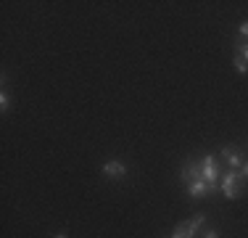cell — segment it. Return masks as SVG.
<instances>
[{
  "label": "cell",
  "mask_w": 248,
  "mask_h": 238,
  "mask_svg": "<svg viewBox=\"0 0 248 238\" xmlns=\"http://www.w3.org/2000/svg\"><path fill=\"white\" fill-rule=\"evenodd\" d=\"M235 53H238V56H243L246 61H248V40H243V43H235Z\"/></svg>",
  "instance_id": "9c48e42d"
},
{
  "label": "cell",
  "mask_w": 248,
  "mask_h": 238,
  "mask_svg": "<svg viewBox=\"0 0 248 238\" xmlns=\"http://www.w3.org/2000/svg\"><path fill=\"white\" fill-rule=\"evenodd\" d=\"M222 156H224V162L230 164V170H240V164L246 162V156H243V151H240L238 146H224L222 148Z\"/></svg>",
  "instance_id": "3957f363"
},
{
  "label": "cell",
  "mask_w": 248,
  "mask_h": 238,
  "mask_svg": "<svg viewBox=\"0 0 248 238\" xmlns=\"http://www.w3.org/2000/svg\"><path fill=\"white\" fill-rule=\"evenodd\" d=\"M8 103H11V98H8V93H0V109H3V111H8Z\"/></svg>",
  "instance_id": "8fae6325"
},
{
  "label": "cell",
  "mask_w": 248,
  "mask_h": 238,
  "mask_svg": "<svg viewBox=\"0 0 248 238\" xmlns=\"http://www.w3.org/2000/svg\"><path fill=\"white\" fill-rule=\"evenodd\" d=\"M201 170H203V180L211 186V190H217V183H219L222 170L217 167V162H214V156H211V153H206V156L201 159Z\"/></svg>",
  "instance_id": "7a4b0ae2"
},
{
  "label": "cell",
  "mask_w": 248,
  "mask_h": 238,
  "mask_svg": "<svg viewBox=\"0 0 248 238\" xmlns=\"http://www.w3.org/2000/svg\"><path fill=\"white\" fill-rule=\"evenodd\" d=\"M238 175H240V177H243V180H248V159H246V162H243V164H240V170H238Z\"/></svg>",
  "instance_id": "7c38bea8"
},
{
  "label": "cell",
  "mask_w": 248,
  "mask_h": 238,
  "mask_svg": "<svg viewBox=\"0 0 248 238\" xmlns=\"http://www.w3.org/2000/svg\"><path fill=\"white\" fill-rule=\"evenodd\" d=\"M232 67H235V71H238V74H248V61H246L243 56H238V53L232 56Z\"/></svg>",
  "instance_id": "52a82bcc"
},
{
  "label": "cell",
  "mask_w": 248,
  "mask_h": 238,
  "mask_svg": "<svg viewBox=\"0 0 248 238\" xmlns=\"http://www.w3.org/2000/svg\"><path fill=\"white\" fill-rule=\"evenodd\" d=\"M103 175L108 177V180H122V177L127 175V167L122 162H116V159H111V162L103 164Z\"/></svg>",
  "instance_id": "277c9868"
},
{
  "label": "cell",
  "mask_w": 248,
  "mask_h": 238,
  "mask_svg": "<svg viewBox=\"0 0 248 238\" xmlns=\"http://www.w3.org/2000/svg\"><path fill=\"white\" fill-rule=\"evenodd\" d=\"M201 238H222L217 228H209V230H201Z\"/></svg>",
  "instance_id": "30bf717a"
},
{
  "label": "cell",
  "mask_w": 248,
  "mask_h": 238,
  "mask_svg": "<svg viewBox=\"0 0 248 238\" xmlns=\"http://www.w3.org/2000/svg\"><path fill=\"white\" fill-rule=\"evenodd\" d=\"M209 193H214V190H211V186L203 180V177L187 183V196H193V199H201V196H209Z\"/></svg>",
  "instance_id": "5b68a950"
},
{
  "label": "cell",
  "mask_w": 248,
  "mask_h": 238,
  "mask_svg": "<svg viewBox=\"0 0 248 238\" xmlns=\"http://www.w3.org/2000/svg\"><path fill=\"white\" fill-rule=\"evenodd\" d=\"M238 32H240V37H248V21L240 24V27H238Z\"/></svg>",
  "instance_id": "4fadbf2b"
},
{
  "label": "cell",
  "mask_w": 248,
  "mask_h": 238,
  "mask_svg": "<svg viewBox=\"0 0 248 238\" xmlns=\"http://www.w3.org/2000/svg\"><path fill=\"white\" fill-rule=\"evenodd\" d=\"M53 238H66V236H63V233H58V236H53Z\"/></svg>",
  "instance_id": "5bb4252c"
},
{
  "label": "cell",
  "mask_w": 248,
  "mask_h": 238,
  "mask_svg": "<svg viewBox=\"0 0 248 238\" xmlns=\"http://www.w3.org/2000/svg\"><path fill=\"white\" fill-rule=\"evenodd\" d=\"M203 222H206V214H203V212H198V214H193V217H190V220H187V230H190V233H193V236H196V233H198V230H201V228H203Z\"/></svg>",
  "instance_id": "8992f818"
},
{
  "label": "cell",
  "mask_w": 248,
  "mask_h": 238,
  "mask_svg": "<svg viewBox=\"0 0 248 238\" xmlns=\"http://www.w3.org/2000/svg\"><path fill=\"white\" fill-rule=\"evenodd\" d=\"M246 188V180L238 175V170H227V175L222 177V193L227 199H238Z\"/></svg>",
  "instance_id": "6da1fadb"
},
{
  "label": "cell",
  "mask_w": 248,
  "mask_h": 238,
  "mask_svg": "<svg viewBox=\"0 0 248 238\" xmlns=\"http://www.w3.org/2000/svg\"><path fill=\"white\" fill-rule=\"evenodd\" d=\"M172 238H193V233L187 230V222H180L174 228V233H172Z\"/></svg>",
  "instance_id": "ba28073f"
}]
</instances>
